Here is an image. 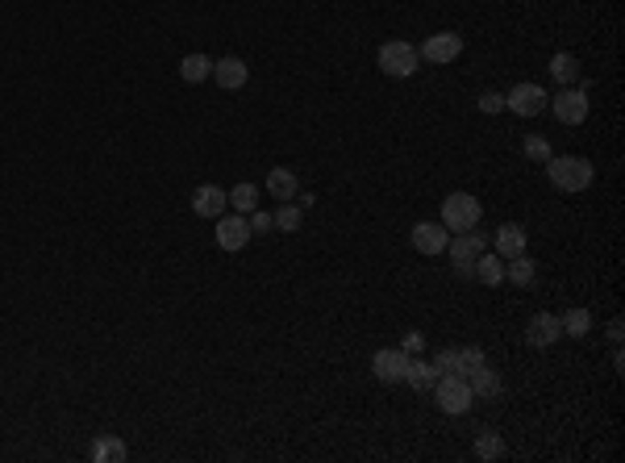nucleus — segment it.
Instances as JSON below:
<instances>
[{
  "mask_svg": "<svg viewBox=\"0 0 625 463\" xmlns=\"http://www.w3.org/2000/svg\"><path fill=\"white\" fill-rule=\"evenodd\" d=\"M546 172H550V184L558 192H584L592 184V164H588L584 155H550L546 159Z\"/></svg>",
  "mask_w": 625,
  "mask_h": 463,
  "instance_id": "1",
  "label": "nucleus"
},
{
  "mask_svg": "<svg viewBox=\"0 0 625 463\" xmlns=\"http://www.w3.org/2000/svg\"><path fill=\"white\" fill-rule=\"evenodd\" d=\"M479 218H484V209H479V201L471 192H450L447 201H442V226H447L450 234L476 230Z\"/></svg>",
  "mask_w": 625,
  "mask_h": 463,
  "instance_id": "2",
  "label": "nucleus"
},
{
  "mask_svg": "<svg viewBox=\"0 0 625 463\" xmlns=\"http://www.w3.org/2000/svg\"><path fill=\"white\" fill-rule=\"evenodd\" d=\"M434 384H438L434 401L442 405V413H467L471 401H476V393H471V384H467L463 371H447V376H438Z\"/></svg>",
  "mask_w": 625,
  "mask_h": 463,
  "instance_id": "3",
  "label": "nucleus"
},
{
  "mask_svg": "<svg viewBox=\"0 0 625 463\" xmlns=\"http://www.w3.org/2000/svg\"><path fill=\"white\" fill-rule=\"evenodd\" d=\"M417 63H422V59H417V46H413V42L392 38L380 46V71L392 76V80H408V76L417 71Z\"/></svg>",
  "mask_w": 625,
  "mask_h": 463,
  "instance_id": "4",
  "label": "nucleus"
},
{
  "mask_svg": "<svg viewBox=\"0 0 625 463\" xmlns=\"http://www.w3.org/2000/svg\"><path fill=\"white\" fill-rule=\"evenodd\" d=\"M488 251V238L476 230H467V234H450V243H447V255L450 263L459 267V275H471V267H476V259Z\"/></svg>",
  "mask_w": 625,
  "mask_h": 463,
  "instance_id": "5",
  "label": "nucleus"
},
{
  "mask_svg": "<svg viewBox=\"0 0 625 463\" xmlns=\"http://www.w3.org/2000/svg\"><path fill=\"white\" fill-rule=\"evenodd\" d=\"M504 105H509L517 117H538V113L550 105V96H546L538 84H517V88L504 92Z\"/></svg>",
  "mask_w": 625,
  "mask_h": 463,
  "instance_id": "6",
  "label": "nucleus"
},
{
  "mask_svg": "<svg viewBox=\"0 0 625 463\" xmlns=\"http://www.w3.org/2000/svg\"><path fill=\"white\" fill-rule=\"evenodd\" d=\"M459 55H463V38L459 34H450V29L430 34V38L417 46V59H430V63H455Z\"/></svg>",
  "mask_w": 625,
  "mask_h": 463,
  "instance_id": "7",
  "label": "nucleus"
},
{
  "mask_svg": "<svg viewBox=\"0 0 625 463\" xmlns=\"http://www.w3.org/2000/svg\"><path fill=\"white\" fill-rule=\"evenodd\" d=\"M550 109L563 125H580L588 117V92L584 88H563V92L550 100Z\"/></svg>",
  "mask_w": 625,
  "mask_h": 463,
  "instance_id": "8",
  "label": "nucleus"
},
{
  "mask_svg": "<svg viewBox=\"0 0 625 463\" xmlns=\"http://www.w3.org/2000/svg\"><path fill=\"white\" fill-rule=\"evenodd\" d=\"M250 221L242 218V213H221L218 218V246L221 251H242L246 243H250Z\"/></svg>",
  "mask_w": 625,
  "mask_h": 463,
  "instance_id": "9",
  "label": "nucleus"
},
{
  "mask_svg": "<svg viewBox=\"0 0 625 463\" xmlns=\"http://www.w3.org/2000/svg\"><path fill=\"white\" fill-rule=\"evenodd\" d=\"M408 238H413V246H417L422 255H442L450 243V230L442 221H417V226L408 230Z\"/></svg>",
  "mask_w": 625,
  "mask_h": 463,
  "instance_id": "10",
  "label": "nucleus"
},
{
  "mask_svg": "<svg viewBox=\"0 0 625 463\" xmlns=\"http://www.w3.org/2000/svg\"><path fill=\"white\" fill-rule=\"evenodd\" d=\"M405 368H408V351H400V347H384V351L371 355V371H376L384 384L405 380Z\"/></svg>",
  "mask_w": 625,
  "mask_h": 463,
  "instance_id": "11",
  "label": "nucleus"
},
{
  "mask_svg": "<svg viewBox=\"0 0 625 463\" xmlns=\"http://www.w3.org/2000/svg\"><path fill=\"white\" fill-rule=\"evenodd\" d=\"M225 209H230V192L218 188V184H201L192 192V213L196 218H221Z\"/></svg>",
  "mask_w": 625,
  "mask_h": 463,
  "instance_id": "12",
  "label": "nucleus"
},
{
  "mask_svg": "<svg viewBox=\"0 0 625 463\" xmlns=\"http://www.w3.org/2000/svg\"><path fill=\"white\" fill-rule=\"evenodd\" d=\"M496 255H501V259L526 255V226H517V221H504L501 230H496Z\"/></svg>",
  "mask_w": 625,
  "mask_h": 463,
  "instance_id": "13",
  "label": "nucleus"
},
{
  "mask_svg": "<svg viewBox=\"0 0 625 463\" xmlns=\"http://www.w3.org/2000/svg\"><path fill=\"white\" fill-rule=\"evenodd\" d=\"M246 76H250V71H246V63H242V59H233V55L213 63V80H218L225 92H238V88L246 84Z\"/></svg>",
  "mask_w": 625,
  "mask_h": 463,
  "instance_id": "14",
  "label": "nucleus"
},
{
  "mask_svg": "<svg viewBox=\"0 0 625 463\" xmlns=\"http://www.w3.org/2000/svg\"><path fill=\"white\" fill-rule=\"evenodd\" d=\"M530 347H550V342L563 339V326H558V314H534L530 322Z\"/></svg>",
  "mask_w": 625,
  "mask_h": 463,
  "instance_id": "15",
  "label": "nucleus"
},
{
  "mask_svg": "<svg viewBox=\"0 0 625 463\" xmlns=\"http://www.w3.org/2000/svg\"><path fill=\"white\" fill-rule=\"evenodd\" d=\"M88 455H92L96 463H125L130 459V447H125V438H117V435H100Z\"/></svg>",
  "mask_w": 625,
  "mask_h": 463,
  "instance_id": "16",
  "label": "nucleus"
},
{
  "mask_svg": "<svg viewBox=\"0 0 625 463\" xmlns=\"http://www.w3.org/2000/svg\"><path fill=\"white\" fill-rule=\"evenodd\" d=\"M463 376H467V384H471V393H476V396H501V376H496L488 363L463 371Z\"/></svg>",
  "mask_w": 625,
  "mask_h": 463,
  "instance_id": "17",
  "label": "nucleus"
},
{
  "mask_svg": "<svg viewBox=\"0 0 625 463\" xmlns=\"http://www.w3.org/2000/svg\"><path fill=\"white\" fill-rule=\"evenodd\" d=\"M267 192H272L275 201H297L300 180L292 176L288 167H272V176H267Z\"/></svg>",
  "mask_w": 625,
  "mask_h": 463,
  "instance_id": "18",
  "label": "nucleus"
},
{
  "mask_svg": "<svg viewBox=\"0 0 625 463\" xmlns=\"http://www.w3.org/2000/svg\"><path fill=\"white\" fill-rule=\"evenodd\" d=\"M179 76H184V84H204L209 76H213V59L209 55H184L179 59Z\"/></svg>",
  "mask_w": 625,
  "mask_h": 463,
  "instance_id": "19",
  "label": "nucleus"
},
{
  "mask_svg": "<svg viewBox=\"0 0 625 463\" xmlns=\"http://www.w3.org/2000/svg\"><path fill=\"white\" fill-rule=\"evenodd\" d=\"M504 280H513L517 288H530L534 280H538V267H534V259H526V255H513L509 267H504Z\"/></svg>",
  "mask_w": 625,
  "mask_h": 463,
  "instance_id": "20",
  "label": "nucleus"
},
{
  "mask_svg": "<svg viewBox=\"0 0 625 463\" xmlns=\"http://www.w3.org/2000/svg\"><path fill=\"white\" fill-rule=\"evenodd\" d=\"M471 275H476L479 284H501V280H504L501 255H488V251H484V255L476 259V267H471Z\"/></svg>",
  "mask_w": 625,
  "mask_h": 463,
  "instance_id": "21",
  "label": "nucleus"
},
{
  "mask_svg": "<svg viewBox=\"0 0 625 463\" xmlns=\"http://www.w3.org/2000/svg\"><path fill=\"white\" fill-rule=\"evenodd\" d=\"M558 326H563L567 339H584L588 330H592V314L588 309H567V314L558 317Z\"/></svg>",
  "mask_w": 625,
  "mask_h": 463,
  "instance_id": "22",
  "label": "nucleus"
},
{
  "mask_svg": "<svg viewBox=\"0 0 625 463\" xmlns=\"http://www.w3.org/2000/svg\"><path fill=\"white\" fill-rule=\"evenodd\" d=\"M550 76H555L563 88H571V84L580 80V59H575V55H555V59H550Z\"/></svg>",
  "mask_w": 625,
  "mask_h": 463,
  "instance_id": "23",
  "label": "nucleus"
},
{
  "mask_svg": "<svg viewBox=\"0 0 625 463\" xmlns=\"http://www.w3.org/2000/svg\"><path fill=\"white\" fill-rule=\"evenodd\" d=\"M501 455H504V438L496 435V430H479L476 435V459L488 463V459H501Z\"/></svg>",
  "mask_w": 625,
  "mask_h": 463,
  "instance_id": "24",
  "label": "nucleus"
},
{
  "mask_svg": "<svg viewBox=\"0 0 625 463\" xmlns=\"http://www.w3.org/2000/svg\"><path fill=\"white\" fill-rule=\"evenodd\" d=\"M405 380L413 384V388H417V393H422V388H434V368H430V363H425V359H408V368H405Z\"/></svg>",
  "mask_w": 625,
  "mask_h": 463,
  "instance_id": "25",
  "label": "nucleus"
},
{
  "mask_svg": "<svg viewBox=\"0 0 625 463\" xmlns=\"http://www.w3.org/2000/svg\"><path fill=\"white\" fill-rule=\"evenodd\" d=\"M230 204H233V213H255V209H258V188H255V184H233Z\"/></svg>",
  "mask_w": 625,
  "mask_h": 463,
  "instance_id": "26",
  "label": "nucleus"
},
{
  "mask_svg": "<svg viewBox=\"0 0 625 463\" xmlns=\"http://www.w3.org/2000/svg\"><path fill=\"white\" fill-rule=\"evenodd\" d=\"M272 221H275V230H284V234H292V230H300V209L292 201H284L280 209L272 213Z\"/></svg>",
  "mask_w": 625,
  "mask_h": 463,
  "instance_id": "27",
  "label": "nucleus"
},
{
  "mask_svg": "<svg viewBox=\"0 0 625 463\" xmlns=\"http://www.w3.org/2000/svg\"><path fill=\"white\" fill-rule=\"evenodd\" d=\"M430 368H434V376H447V371H459V347H447V351H438Z\"/></svg>",
  "mask_w": 625,
  "mask_h": 463,
  "instance_id": "28",
  "label": "nucleus"
},
{
  "mask_svg": "<svg viewBox=\"0 0 625 463\" xmlns=\"http://www.w3.org/2000/svg\"><path fill=\"white\" fill-rule=\"evenodd\" d=\"M526 155L530 159H550V142L546 138H526Z\"/></svg>",
  "mask_w": 625,
  "mask_h": 463,
  "instance_id": "29",
  "label": "nucleus"
},
{
  "mask_svg": "<svg viewBox=\"0 0 625 463\" xmlns=\"http://www.w3.org/2000/svg\"><path fill=\"white\" fill-rule=\"evenodd\" d=\"M479 109H484V113L504 109V96L501 92H484V96H479Z\"/></svg>",
  "mask_w": 625,
  "mask_h": 463,
  "instance_id": "30",
  "label": "nucleus"
},
{
  "mask_svg": "<svg viewBox=\"0 0 625 463\" xmlns=\"http://www.w3.org/2000/svg\"><path fill=\"white\" fill-rule=\"evenodd\" d=\"M272 226H275V221H272V213H258V209H255V218H250V230L267 234V230H272Z\"/></svg>",
  "mask_w": 625,
  "mask_h": 463,
  "instance_id": "31",
  "label": "nucleus"
},
{
  "mask_svg": "<svg viewBox=\"0 0 625 463\" xmlns=\"http://www.w3.org/2000/svg\"><path fill=\"white\" fill-rule=\"evenodd\" d=\"M621 317H613V322H609V342H621Z\"/></svg>",
  "mask_w": 625,
  "mask_h": 463,
  "instance_id": "32",
  "label": "nucleus"
}]
</instances>
